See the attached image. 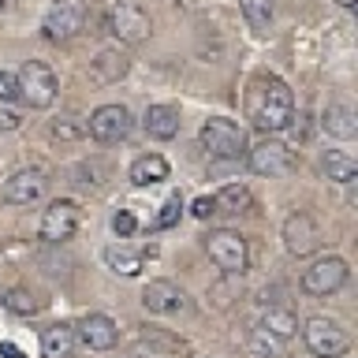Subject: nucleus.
I'll return each instance as SVG.
<instances>
[{
    "label": "nucleus",
    "mask_w": 358,
    "mask_h": 358,
    "mask_svg": "<svg viewBox=\"0 0 358 358\" xmlns=\"http://www.w3.org/2000/svg\"><path fill=\"white\" fill-rule=\"evenodd\" d=\"M246 116L262 134H276L291 127L295 120V97H291V86L276 75H257L250 90H246Z\"/></svg>",
    "instance_id": "1"
},
{
    "label": "nucleus",
    "mask_w": 358,
    "mask_h": 358,
    "mask_svg": "<svg viewBox=\"0 0 358 358\" xmlns=\"http://www.w3.org/2000/svg\"><path fill=\"white\" fill-rule=\"evenodd\" d=\"M90 15H94V0H52L41 19V30L49 41H71L86 30Z\"/></svg>",
    "instance_id": "2"
},
{
    "label": "nucleus",
    "mask_w": 358,
    "mask_h": 358,
    "mask_svg": "<svg viewBox=\"0 0 358 358\" xmlns=\"http://www.w3.org/2000/svg\"><path fill=\"white\" fill-rule=\"evenodd\" d=\"M105 27L120 45H142L153 34V19L142 8V0H116L105 15Z\"/></svg>",
    "instance_id": "3"
},
{
    "label": "nucleus",
    "mask_w": 358,
    "mask_h": 358,
    "mask_svg": "<svg viewBox=\"0 0 358 358\" xmlns=\"http://www.w3.org/2000/svg\"><path fill=\"white\" fill-rule=\"evenodd\" d=\"M198 142H201V150L209 157H217V161H239L246 153V131L228 116H213V120L201 123Z\"/></svg>",
    "instance_id": "4"
},
{
    "label": "nucleus",
    "mask_w": 358,
    "mask_h": 358,
    "mask_svg": "<svg viewBox=\"0 0 358 358\" xmlns=\"http://www.w3.org/2000/svg\"><path fill=\"white\" fill-rule=\"evenodd\" d=\"M19 83V97L27 101L30 108H49L56 94H60V83H56V71L41 60H27L15 75Z\"/></svg>",
    "instance_id": "5"
},
{
    "label": "nucleus",
    "mask_w": 358,
    "mask_h": 358,
    "mask_svg": "<svg viewBox=\"0 0 358 358\" xmlns=\"http://www.w3.org/2000/svg\"><path fill=\"white\" fill-rule=\"evenodd\" d=\"M302 340H306L313 358H343L351 351V336H347L343 324L332 321V317H310L302 324Z\"/></svg>",
    "instance_id": "6"
},
{
    "label": "nucleus",
    "mask_w": 358,
    "mask_h": 358,
    "mask_svg": "<svg viewBox=\"0 0 358 358\" xmlns=\"http://www.w3.org/2000/svg\"><path fill=\"white\" fill-rule=\"evenodd\" d=\"M206 250L213 257V265H217L220 273H228V276H243L246 265H250V250H246V239L239 231H228V228L209 231L206 235Z\"/></svg>",
    "instance_id": "7"
},
{
    "label": "nucleus",
    "mask_w": 358,
    "mask_h": 358,
    "mask_svg": "<svg viewBox=\"0 0 358 358\" xmlns=\"http://www.w3.org/2000/svg\"><path fill=\"white\" fill-rule=\"evenodd\" d=\"M246 164H250V172L257 176H268V179H276V176H287V172H295V150H291L287 142H280V138H262L254 145V150H246Z\"/></svg>",
    "instance_id": "8"
},
{
    "label": "nucleus",
    "mask_w": 358,
    "mask_h": 358,
    "mask_svg": "<svg viewBox=\"0 0 358 358\" xmlns=\"http://www.w3.org/2000/svg\"><path fill=\"white\" fill-rule=\"evenodd\" d=\"M347 276H351V268H347L343 257H317L306 273H302V291L313 299H324V295H336Z\"/></svg>",
    "instance_id": "9"
},
{
    "label": "nucleus",
    "mask_w": 358,
    "mask_h": 358,
    "mask_svg": "<svg viewBox=\"0 0 358 358\" xmlns=\"http://www.w3.org/2000/svg\"><path fill=\"white\" fill-rule=\"evenodd\" d=\"M324 243V235L317 228V220L310 217V213H291V217L284 220V250L291 257H310L317 254Z\"/></svg>",
    "instance_id": "10"
},
{
    "label": "nucleus",
    "mask_w": 358,
    "mask_h": 358,
    "mask_svg": "<svg viewBox=\"0 0 358 358\" xmlns=\"http://www.w3.org/2000/svg\"><path fill=\"white\" fill-rule=\"evenodd\" d=\"M134 127V120H131V112L123 108V105H101L94 108V116L86 120V131H90V138L94 142H123L131 134Z\"/></svg>",
    "instance_id": "11"
},
{
    "label": "nucleus",
    "mask_w": 358,
    "mask_h": 358,
    "mask_svg": "<svg viewBox=\"0 0 358 358\" xmlns=\"http://www.w3.org/2000/svg\"><path fill=\"white\" fill-rule=\"evenodd\" d=\"M78 231V206L67 198H56L49 201V209L41 213V228L38 235L45 243H67L71 235Z\"/></svg>",
    "instance_id": "12"
},
{
    "label": "nucleus",
    "mask_w": 358,
    "mask_h": 358,
    "mask_svg": "<svg viewBox=\"0 0 358 358\" xmlns=\"http://www.w3.org/2000/svg\"><path fill=\"white\" fill-rule=\"evenodd\" d=\"M45 187H49V179H45L41 168H19V172H11L4 179L0 198H4L8 206H34V201L45 198Z\"/></svg>",
    "instance_id": "13"
},
{
    "label": "nucleus",
    "mask_w": 358,
    "mask_h": 358,
    "mask_svg": "<svg viewBox=\"0 0 358 358\" xmlns=\"http://www.w3.org/2000/svg\"><path fill=\"white\" fill-rule=\"evenodd\" d=\"M78 343L90 347V351H112L120 343V324L108 317V313H86L83 321L75 324Z\"/></svg>",
    "instance_id": "14"
},
{
    "label": "nucleus",
    "mask_w": 358,
    "mask_h": 358,
    "mask_svg": "<svg viewBox=\"0 0 358 358\" xmlns=\"http://www.w3.org/2000/svg\"><path fill=\"white\" fill-rule=\"evenodd\" d=\"M321 131L329 138H340V142H351L358 134V112L351 101H329L321 112Z\"/></svg>",
    "instance_id": "15"
},
{
    "label": "nucleus",
    "mask_w": 358,
    "mask_h": 358,
    "mask_svg": "<svg viewBox=\"0 0 358 358\" xmlns=\"http://www.w3.org/2000/svg\"><path fill=\"white\" fill-rule=\"evenodd\" d=\"M127 71H131V56L123 52V49H101L94 60H90V78H94L97 86L120 83Z\"/></svg>",
    "instance_id": "16"
},
{
    "label": "nucleus",
    "mask_w": 358,
    "mask_h": 358,
    "mask_svg": "<svg viewBox=\"0 0 358 358\" xmlns=\"http://www.w3.org/2000/svg\"><path fill=\"white\" fill-rule=\"evenodd\" d=\"M142 306L150 313H176L183 310V291L172 280H150L142 287Z\"/></svg>",
    "instance_id": "17"
},
{
    "label": "nucleus",
    "mask_w": 358,
    "mask_h": 358,
    "mask_svg": "<svg viewBox=\"0 0 358 358\" xmlns=\"http://www.w3.org/2000/svg\"><path fill=\"white\" fill-rule=\"evenodd\" d=\"M142 127L157 142L176 138V134H179V108L176 105H150V108H145V116H142Z\"/></svg>",
    "instance_id": "18"
},
{
    "label": "nucleus",
    "mask_w": 358,
    "mask_h": 358,
    "mask_svg": "<svg viewBox=\"0 0 358 358\" xmlns=\"http://www.w3.org/2000/svg\"><path fill=\"white\" fill-rule=\"evenodd\" d=\"M78 347V336H75V324H49L41 332V358H71Z\"/></svg>",
    "instance_id": "19"
},
{
    "label": "nucleus",
    "mask_w": 358,
    "mask_h": 358,
    "mask_svg": "<svg viewBox=\"0 0 358 358\" xmlns=\"http://www.w3.org/2000/svg\"><path fill=\"white\" fill-rule=\"evenodd\" d=\"M168 179V161L161 153H142L138 161L131 164V183L134 187H153V183H164Z\"/></svg>",
    "instance_id": "20"
},
{
    "label": "nucleus",
    "mask_w": 358,
    "mask_h": 358,
    "mask_svg": "<svg viewBox=\"0 0 358 358\" xmlns=\"http://www.w3.org/2000/svg\"><path fill=\"white\" fill-rule=\"evenodd\" d=\"M257 329L284 343V340H291V336L299 332V317H295L287 306H268V310L262 313V324H257Z\"/></svg>",
    "instance_id": "21"
},
{
    "label": "nucleus",
    "mask_w": 358,
    "mask_h": 358,
    "mask_svg": "<svg viewBox=\"0 0 358 358\" xmlns=\"http://www.w3.org/2000/svg\"><path fill=\"white\" fill-rule=\"evenodd\" d=\"M101 257H105V265L116 276H138L142 265H145V254L142 250H127V246H105Z\"/></svg>",
    "instance_id": "22"
},
{
    "label": "nucleus",
    "mask_w": 358,
    "mask_h": 358,
    "mask_svg": "<svg viewBox=\"0 0 358 358\" xmlns=\"http://www.w3.org/2000/svg\"><path fill=\"white\" fill-rule=\"evenodd\" d=\"M321 168H324V176H329L332 183H355V176H358V161L351 153H340V150L324 153Z\"/></svg>",
    "instance_id": "23"
},
{
    "label": "nucleus",
    "mask_w": 358,
    "mask_h": 358,
    "mask_svg": "<svg viewBox=\"0 0 358 358\" xmlns=\"http://www.w3.org/2000/svg\"><path fill=\"white\" fill-rule=\"evenodd\" d=\"M213 206H217V213H243L250 206V190L243 183H228L220 194H213Z\"/></svg>",
    "instance_id": "24"
},
{
    "label": "nucleus",
    "mask_w": 358,
    "mask_h": 358,
    "mask_svg": "<svg viewBox=\"0 0 358 358\" xmlns=\"http://www.w3.org/2000/svg\"><path fill=\"white\" fill-rule=\"evenodd\" d=\"M243 8V19L250 22V30L265 34L268 22H273V0H239Z\"/></svg>",
    "instance_id": "25"
},
{
    "label": "nucleus",
    "mask_w": 358,
    "mask_h": 358,
    "mask_svg": "<svg viewBox=\"0 0 358 358\" xmlns=\"http://www.w3.org/2000/svg\"><path fill=\"white\" fill-rule=\"evenodd\" d=\"M4 306L11 313H19V317H30V313H38L41 310V302L30 295V291H22V287H11L8 295H4Z\"/></svg>",
    "instance_id": "26"
},
{
    "label": "nucleus",
    "mask_w": 358,
    "mask_h": 358,
    "mask_svg": "<svg viewBox=\"0 0 358 358\" xmlns=\"http://www.w3.org/2000/svg\"><path fill=\"white\" fill-rule=\"evenodd\" d=\"M250 351L262 355V358H280V340H273V336L262 332V329H254V336H250Z\"/></svg>",
    "instance_id": "27"
},
{
    "label": "nucleus",
    "mask_w": 358,
    "mask_h": 358,
    "mask_svg": "<svg viewBox=\"0 0 358 358\" xmlns=\"http://www.w3.org/2000/svg\"><path fill=\"white\" fill-rule=\"evenodd\" d=\"M179 213H183V201H179V194H172L161 206V213H157L153 228H172V224H179Z\"/></svg>",
    "instance_id": "28"
},
{
    "label": "nucleus",
    "mask_w": 358,
    "mask_h": 358,
    "mask_svg": "<svg viewBox=\"0 0 358 358\" xmlns=\"http://www.w3.org/2000/svg\"><path fill=\"white\" fill-rule=\"evenodd\" d=\"M134 228H138V220H134L131 209H120L116 217H112V231L120 235V239H127V235H134Z\"/></svg>",
    "instance_id": "29"
},
{
    "label": "nucleus",
    "mask_w": 358,
    "mask_h": 358,
    "mask_svg": "<svg viewBox=\"0 0 358 358\" xmlns=\"http://www.w3.org/2000/svg\"><path fill=\"white\" fill-rule=\"evenodd\" d=\"M15 97H19V83H15V75L0 67V105H8V101H15Z\"/></svg>",
    "instance_id": "30"
},
{
    "label": "nucleus",
    "mask_w": 358,
    "mask_h": 358,
    "mask_svg": "<svg viewBox=\"0 0 358 358\" xmlns=\"http://www.w3.org/2000/svg\"><path fill=\"white\" fill-rule=\"evenodd\" d=\"M190 213H194L198 220H209L213 213H217V206H213V194H201V198H194V206H190Z\"/></svg>",
    "instance_id": "31"
},
{
    "label": "nucleus",
    "mask_w": 358,
    "mask_h": 358,
    "mask_svg": "<svg viewBox=\"0 0 358 358\" xmlns=\"http://www.w3.org/2000/svg\"><path fill=\"white\" fill-rule=\"evenodd\" d=\"M19 123H22V116H19L15 108H11V105H0V131H15Z\"/></svg>",
    "instance_id": "32"
},
{
    "label": "nucleus",
    "mask_w": 358,
    "mask_h": 358,
    "mask_svg": "<svg viewBox=\"0 0 358 358\" xmlns=\"http://www.w3.org/2000/svg\"><path fill=\"white\" fill-rule=\"evenodd\" d=\"M78 131H83V127H75V123H56V127H52L56 138H75Z\"/></svg>",
    "instance_id": "33"
},
{
    "label": "nucleus",
    "mask_w": 358,
    "mask_h": 358,
    "mask_svg": "<svg viewBox=\"0 0 358 358\" xmlns=\"http://www.w3.org/2000/svg\"><path fill=\"white\" fill-rule=\"evenodd\" d=\"M0 358H22V351L15 343H0Z\"/></svg>",
    "instance_id": "34"
},
{
    "label": "nucleus",
    "mask_w": 358,
    "mask_h": 358,
    "mask_svg": "<svg viewBox=\"0 0 358 358\" xmlns=\"http://www.w3.org/2000/svg\"><path fill=\"white\" fill-rule=\"evenodd\" d=\"M15 8H19V0H0V19H8Z\"/></svg>",
    "instance_id": "35"
},
{
    "label": "nucleus",
    "mask_w": 358,
    "mask_h": 358,
    "mask_svg": "<svg viewBox=\"0 0 358 358\" xmlns=\"http://www.w3.org/2000/svg\"><path fill=\"white\" fill-rule=\"evenodd\" d=\"M336 4H340V8H355L358 0H336Z\"/></svg>",
    "instance_id": "36"
},
{
    "label": "nucleus",
    "mask_w": 358,
    "mask_h": 358,
    "mask_svg": "<svg viewBox=\"0 0 358 358\" xmlns=\"http://www.w3.org/2000/svg\"><path fill=\"white\" fill-rule=\"evenodd\" d=\"M176 4H183V8H194V4H198V0H176Z\"/></svg>",
    "instance_id": "37"
}]
</instances>
